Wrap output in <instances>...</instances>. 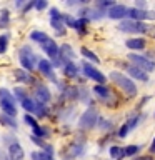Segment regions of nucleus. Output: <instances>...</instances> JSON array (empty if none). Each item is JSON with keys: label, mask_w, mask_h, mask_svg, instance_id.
Segmentation results:
<instances>
[{"label": "nucleus", "mask_w": 155, "mask_h": 160, "mask_svg": "<svg viewBox=\"0 0 155 160\" xmlns=\"http://www.w3.org/2000/svg\"><path fill=\"white\" fill-rule=\"evenodd\" d=\"M135 160H153V158L150 157V155H145V157H137Z\"/></svg>", "instance_id": "79ce46f5"}, {"label": "nucleus", "mask_w": 155, "mask_h": 160, "mask_svg": "<svg viewBox=\"0 0 155 160\" xmlns=\"http://www.w3.org/2000/svg\"><path fill=\"white\" fill-rule=\"evenodd\" d=\"M33 113H37L38 117H47V115H48V110H47V107H45L43 103L35 102V110H33Z\"/></svg>", "instance_id": "393cba45"}, {"label": "nucleus", "mask_w": 155, "mask_h": 160, "mask_svg": "<svg viewBox=\"0 0 155 160\" xmlns=\"http://www.w3.org/2000/svg\"><path fill=\"white\" fill-rule=\"evenodd\" d=\"M50 18H62V13L58 12V8H55V7L50 8Z\"/></svg>", "instance_id": "4c0bfd02"}, {"label": "nucleus", "mask_w": 155, "mask_h": 160, "mask_svg": "<svg viewBox=\"0 0 155 160\" xmlns=\"http://www.w3.org/2000/svg\"><path fill=\"white\" fill-rule=\"evenodd\" d=\"M153 35H155V28H153Z\"/></svg>", "instance_id": "a18cd8bd"}, {"label": "nucleus", "mask_w": 155, "mask_h": 160, "mask_svg": "<svg viewBox=\"0 0 155 160\" xmlns=\"http://www.w3.org/2000/svg\"><path fill=\"white\" fill-rule=\"evenodd\" d=\"M108 152H110V157H112L113 160H120V158H123V157H125L123 148H122V147H117V145H112Z\"/></svg>", "instance_id": "4be33fe9"}, {"label": "nucleus", "mask_w": 155, "mask_h": 160, "mask_svg": "<svg viewBox=\"0 0 155 160\" xmlns=\"http://www.w3.org/2000/svg\"><path fill=\"white\" fill-rule=\"evenodd\" d=\"M20 103H22V107H23L25 110H27V112L33 113V110H35V102H33V100L30 98V97L23 98V100H22V102H20Z\"/></svg>", "instance_id": "a878e982"}, {"label": "nucleus", "mask_w": 155, "mask_h": 160, "mask_svg": "<svg viewBox=\"0 0 155 160\" xmlns=\"http://www.w3.org/2000/svg\"><path fill=\"white\" fill-rule=\"evenodd\" d=\"M127 72L132 78H137V80H142V82H148V73H145L143 70L137 68L135 65H127Z\"/></svg>", "instance_id": "f8f14e48"}, {"label": "nucleus", "mask_w": 155, "mask_h": 160, "mask_svg": "<svg viewBox=\"0 0 155 160\" xmlns=\"http://www.w3.org/2000/svg\"><path fill=\"white\" fill-rule=\"evenodd\" d=\"M127 135H128V128H127V125L123 123L122 127H120V130H118V137H120V138H125Z\"/></svg>", "instance_id": "e433bc0d"}, {"label": "nucleus", "mask_w": 155, "mask_h": 160, "mask_svg": "<svg viewBox=\"0 0 155 160\" xmlns=\"http://www.w3.org/2000/svg\"><path fill=\"white\" fill-rule=\"evenodd\" d=\"M150 153H155V138H153L152 145H150Z\"/></svg>", "instance_id": "37998d69"}, {"label": "nucleus", "mask_w": 155, "mask_h": 160, "mask_svg": "<svg viewBox=\"0 0 155 160\" xmlns=\"http://www.w3.org/2000/svg\"><path fill=\"white\" fill-rule=\"evenodd\" d=\"M58 52H60V57L65 60V63H68L70 60H73V58H75V53H73L72 47H70V45H67V43L62 45V47L58 48Z\"/></svg>", "instance_id": "2eb2a0df"}, {"label": "nucleus", "mask_w": 155, "mask_h": 160, "mask_svg": "<svg viewBox=\"0 0 155 160\" xmlns=\"http://www.w3.org/2000/svg\"><path fill=\"white\" fill-rule=\"evenodd\" d=\"M18 60L20 63H22V67L25 72H32V70L35 68V65H37V58H35V53L33 50L28 47V45H23L22 48L18 50Z\"/></svg>", "instance_id": "f03ea898"}, {"label": "nucleus", "mask_w": 155, "mask_h": 160, "mask_svg": "<svg viewBox=\"0 0 155 160\" xmlns=\"http://www.w3.org/2000/svg\"><path fill=\"white\" fill-rule=\"evenodd\" d=\"M13 95L17 97V100H20V102H22L23 98H27V97H28L27 92H25L23 88H20V87H15V90H13Z\"/></svg>", "instance_id": "2f4dec72"}, {"label": "nucleus", "mask_w": 155, "mask_h": 160, "mask_svg": "<svg viewBox=\"0 0 155 160\" xmlns=\"http://www.w3.org/2000/svg\"><path fill=\"white\" fill-rule=\"evenodd\" d=\"M98 120V112L95 107H88L85 112L82 113V117L78 120V128L80 130H92L97 125Z\"/></svg>", "instance_id": "7ed1b4c3"}, {"label": "nucleus", "mask_w": 155, "mask_h": 160, "mask_svg": "<svg viewBox=\"0 0 155 160\" xmlns=\"http://www.w3.org/2000/svg\"><path fill=\"white\" fill-rule=\"evenodd\" d=\"M8 25H10V12L2 10V13H0V28H7Z\"/></svg>", "instance_id": "b1692460"}, {"label": "nucleus", "mask_w": 155, "mask_h": 160, "mask_svg": "<svg viewBox=\"0 0 155 160\" xmlns=\"http://www.w3.org/2000/svg\"><path fill=\"white\" fill-rule=\"evenodd\" d=\"M80 53H82V55H83V57H85V58H88V60H92V62H95V63H98V62H100V60H98V57H97V55H95V53L92 52V50H88L87 47H82V48H80Z\"/></svg>", "instance_id": "5701e85b"}, {"label": "nucleus", "mask_w": 155, "mask_h": 160, "mask_svg": "<svg viewBox=\"0 0 155 160\" xmlns=\"http://www.w3.org/2000/svg\"><path fill=\"white\" fill-rule=\"evenodd\" d=\"M63 67H65L63 72H65V75H67V77H70V78H75V77H77V73H78V67H77V65H73L72 62H68V63H65Z\"/></svg>", "instance_id": "412c9836"}, {"label": "nucleus", "mask_w": 155, "mask_h": 160, "mask_svg": "<svg viewBox=\"0 0 155 160\" xmlns=\"http://www.w3.org/2000/svg\"><path fill=\"white\" fill-rule=\"evenodd\" d=\"M127 17H130V20H135V22H143V20H155V12H153V10H138V8L130 7Z\"/></svg>", "instance_id": "0eeeda50"}, {"label": "nucleus", "mask_w": 155, "mask_h": 160, "mask_svg": "<svg viewBox=\"0 0 155 160\" xmlns=\"http://www.w3.org/2000/svg\"><path fill=\"white\" fill-rule=\"evenodd\" d=\"M0 107H2L3 115H7V117H10V118L17 117V105H12V103H7V102H0Z\"/></svg>", "instance_id": "dca6fc26"}, {"label": "nucleus", "mask_w": 155, "mask_h": 160, "mask_svg": "<svg viewBox=\"0 0 155 160\" xmlns=\"http://www.w3.org/2000/svg\"><path fill=\"white\" fill-rule=\"evenodd\" d=\"M23 120H25V123H27V125H30V127H37V120H35L33 117H32V115H30V113H25V117H23Z\"/></svg>", "instance_id": "72a5a7b5"}, {"label": "nucleus", "mask_w": 155, "mask_h": 160, "mask_svg": "<svg viewBox=\"0 0 155 160\" xmlns=\"http://www.w3.org/2000/svg\"><path fill=\"white\" fill-rule=\"evenodd\" d=\"M85 152V147H83V143H72L68 147V153L72 155V157H80Z\"/></svg>", "instance_id": "aec40b11"}, {"label": "nucleus", "mask_w": 155, "mask_h": 160, "mask_svg": "<svg viewBox=\"0 0 155 160\" xmlns=\"http://www.w3.org/2000/svg\"><path fill=\"white\" fill-rule=\"evenodd\" d=\"M15 78H17L18 82H22V83H33L35 82V78L30 77L23 68H17V70H15Z\"/></svg>", "instance_id": "f3484780"}, {"label": "nucleus", "mask_w": 155, "mask_h": 160, "mask_svg": "<svg viewBox=\"0 0 155 160\" xmlns=\"http://www.w3.org/2000/svg\"><path fill=\"white\" fill-rule=\"evenodd\" d=\"M97 125L103 130V132H107V130H112V122H108V120L100 118V120H97Z\"/></svg>", "instance_id": "7c9ffc66"}, {"label": "nucleus", "mask_w": 155, "mask_h": 160, "mask_svg": "<svg viewBox=\"0 0 155 160\" xmlns=\"http://www.w3.org/2000/svg\"><path fill=\"white\" fill-rule=\"evenodd\" d=\"M47 7H48V3L45 2V0H38V2H35V8L40 10V12H42V10H45Z\"/></svg>", "instance_id": "c9c22d12"}, {"label": "nucleus", "mask_w": 155, "mask_h": 160, "mask_svg": "<svg viewBox=\"0 0 155 160\" xmlns=\"http://www.w3.org/2000/svg\"><path fill=\"white\" fill-rule=\"evenodd\" d=\"M128 15V7L127 5H120V3H115L113 7H110L107 10V17L113 18V20H123V17Z\"/></svg>", "instance_id": "6e6552de"}, {"label": "nucleus", "mask_w": 155, "mask_h": 160, "mask_svg": "<svg viewBox=\"0 0 155 160\" xmlns=\"http://www.w3.org/2000/svg\"><path fill=\"white\" fill-rule=\"evenodd\" d=\"M138 150H140V145H128L127 148H123V153L125 157H132V155L138 153Z\"/></svg>", "instance_id": "c85d7f7f"}, {"label": "nucleus", "mask_w": 155, "mask_h": 160, "mask_svg": "<svg viewBox=\"0 0 155 160\" xmlns=\"http://www.w3.org/2000/svg\"><path fill=\"white\" fill-rule=\"evenodd\" d=\"M0 123L7 125V127H10V128H17V120L10 118V117H7V115H0Z\"/></svg>", "instance_id": "bb28decb"}, {"label": "nucleus", "mask_w": 155, "mask_h": 160, "mask_svg": "<svg viewBox=\"0 0 155 160\" xmlns=\"http://www.w3.org/2000/svg\"><path fill=\"white\" fill-rule=\"evenodd\" d=\"M118 30L120 32H125V33H147L150 27L143 22H135V20H122V23L118 25Z\"/></svg>", "instance_id": "20e7f679"}, {"label": "nucleus", "mask_w": 155, "mask_h": 160, "mask_svg": "<svg viewBox=\"0 0 155 160\" xmlns=\"http://www.w3.org/2000/svg\"><path fill=\"white\" fill-rule=\"evenodd\" d=\"M8 155H10V160H23V157H25L23 148H22V145H20L17 140L10 143V147H8Z\"/></svg>", "instance_id": "9b49d317"}, {"label": "nucleus", "mask_w": 155, "mask_h": 160, "mask_svg": "<svg viewBox=\"0 0 155 160\" xmlns=\"http://www.w3.org/2000/svg\"><path fill=\"white\" fill-rule=\"evenodd\" d=\"M0 102H7V103H12V105H17L15 97L8 92L7 88H0Z\"/></svg>", "instance_id": "6ab92c4d"}, {"label": "nucleus", "mask_w": 155, "mask_h": 160, "mask_svg": "<svg viewBox=\"0 0 155 160\" xmlns=\"http://www.w3.org/2000/svg\"><path fill=\"white\" fill-rule=\"evenodd\" d=\"M30 140H32V142H35V143H37V145H40V147H45V143H43V140L42 138H37V137H33V135H32V137H30Z\"/></svg>", "instance_id": "58836bf2"}, {"label": "nucleus", "mask_w": 155, "mask_h": 160, "mask_svg": "<svg viewBox=\"0 0 155 160\" xmlns=\"http://www.w3.org/2000/svg\"><path fill=\"white\" fill-rule=\"evenodd\" d=\"M125 45H127L130 50H143L147 42H145V38H142V37H135V38H128L127 42H125Z\"/></svg>", "instance_id": "ddd939ff"}, {"label": "nucleus", "mask_w": 155, "mask_h": 160, "mask_svg": "<svg viewBox=\"0 0 155 160\" xmlns=\"http://www.w3.org/2000/svg\"><path fill=\"white\" fill-rule=\"evenodd\" d=\"M140 123V115H137V117H130L128 120H127V128H128V132H132V130H135L137 128V125Z\"/></svg>", "instance_id": "cd10ccee"}, {"label": "nucleus", "mask_w": 155, "mask_h": 160, "mask_svg": "<svg viewBox=\"0 0 155 160\" xmlns=\"http://www.w3.org/2000/svg\"><path fill=\"white\" fill-rule=\"evenodd\" d=\"M50 25H52V28L57 32V35H65V28H63L62 18H50Z\"/></svg>", "instance_id": "a211bd4d"}, {"label": "nucleus", "mask_w": 155, "mask_h": 160, "mask_svg": "<svg viewBox=\"0 0 155 160\" xmlns=\"http://www.w3.org/2000/svg\"><path fill=\"white\" fill-rule=\"evenodd\" d=\"M38 153V157H40V160H53V157H50V155H47V153H43V152H37Z\"/></svg>", "instance_id": "ea45409f"}, {"label": "nucleus", "mask_w": 155, "mask_h": 160, "mask_svg": "<svg viewBox=\"0 0 155 160\" xmlns=\"http://www.w3.org/2000/svg\"><path fill=\"white\" fill-rule=\"evenodd\" d=\"M23 5H25L23 0H17V2H15V7L17 8H23Z\"/></svg>", "instance_id": "a19ab883"}, {"label": "nucleus", "mask_w": 155, "mask_h": 160, "mask_svg": "<svg viewBox=\"0 0 155 160\" xmlns=\"http://www.w3.org/2000/svg\"><path fill=\"white\" fill-rule=\"evenodd\" d=\"M80 67H82V72H83L85 77L95 80V82H97V85H105V82H107V77H105L102 72H98L95 67H92L88 62H82V65H80Z\"/></svg>", "instance_id": "423d86ee"}, {"label": "nucleus", "mask_w": 155, "mask_h": 160, "mask_svg": "<svg viewBox=\"0 0 155 160\" xmlns=\"http://www.w3.org/2000/svg\"><path fill=\"white\" fill-rule=\"evenodd\" d=\"M62 22H65L70 28H75V18L70 15H62Z\"/></svg>", "instance_id": "f704fd0d"}, {"label": "nucleus", "mask_w": 155, "mask_h": 160, "mask_svg": "<svg viewBox=\"0 0 155 160\" xmlns=\"http://www.w3.org/2000/svg\"><path fill=\"white\" fill-rule=\"evenodd\" d=\"M32 160H40V157H38L37 152H32Z\"/></svg>", "instance_id": "c03bdc74"}, {"label": "nucleus", "mask_w": 155, "mask_h": 160, "mask_svg": "<svg viewBox=\"0 0 155 160\" xmlns=\"http://www.w3.org/2000/svg\"><path fill=\"white\" fill-rule=\"evenodd\" d=\"M35 97H37V102L45 105L47 102H50L52 95H50V90L43 83H35Z\"/></svg>", "instance_id": "1a4fd4ad"}, {"label": "nucleus", "mask_w": 155, "mask_h": 160, "mask_svg": "<svg viewBox=\"0 0 155 160\" xmlns=\"http://www.w3.org/2000/svg\"><path fill=\"white\" fill-rule=\"evenodd\" d=\"M37 65H38V70H40V73H42L43 77H47V78L52 80V82L57 83V80H55V77H53V68H52V65H50L48 60L42 58V60L37 62Z\"/></svg>", "instance_id": "9d476101"}, {"label": "nucleus", "mask_w": 155, "mask_h": 160, "mask_svg": "<svg viewBox=\"0 0 155 160\" xmlns=\"http://www.w3.org/2000/svg\"><path fill=\"white\" fill-rule=\"evenodd\" d=\"M110 80L113 83H117L120 88L123 90V93H127L128 97H135L137 95V85H135L128 77H125L120 72H110Z\"/></svg>", "instance_id": "f257e3e1"}, {"label": "nucleus", "mask_w": 155, "mask_h": 160, "mask_svg": "<svg viewBox=\"0 0 155 160\" xmlns=\"http://www.w3.org/2000/svg\"><path fill=\"white\" fill-rule=\"evenodd\" d=\"M128 60L132 62V65H135L140 70H143L145 73L155 70V62L150 60L148 57H142V55H137V53H128Z\"/></svg>", "instance_id": "39448f33"}, {"label": "nucleus", "mask_w": 155, "mask_h": 160, "mask_svg": "<svg viewBox=\"0 0 155 160\" xmlns=\"http://www.w3.org/2000/svg\"><path fill=\"white\" fill-rule=\"evenodd\" d=\"M47 37V33H43V32H38V30H35V32L30 33V40H33V42H42V40Z\"/></svg>", "instance_id": "c756f323"}, {"label": "nucleus", "mask_w": 155, "mask_h": 160, "mask_svg": "<svg viewBox=\"0 0 155 160\" xmlns=\"http://www.w3.org/2000/svg\"><path fill=\"white\" fill-rule=\"evenodd\" d=\"M8 47V35H2L0 37V53H5Z\"/></svg>", "instance_id": "473e14b6"}, {"label": "nucleus", "mask_w": 155, "mask_h": 160, "mask_svg": "<svg viewBox=\"0 0 155 160\" xmlns=\"http://www.w3.org/2000/svg\"><path fill=\"white\" fill-rule=\"evenodd\" d=\"M93 93L97 95L100 100H103V102H108V97H112V93L108 92V88L105 87V85H97V83H95V87H93Z\"/></svg>", "instance_id": "4468645a"}]
</instances>
